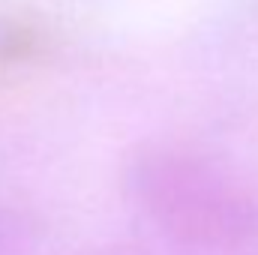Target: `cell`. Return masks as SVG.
<instances>
[{"label": "cell", "instance_id": "cell-1", "mask_svg": "<svg viewBox=\"0 0 258 255\" xmlns=\"http://www.w3.org/2000/svg\"><path fill=\"white\" fill-rule=\"evenodd\" d=\"M129 186L150 222L186 246L240 249L258 237L255 195L195 153L171 147L141 153Z\"/></svg>", "mask_w": 258, "mask_h": 255}, {"label": "cell", "instance_id": "cell-2", "mask_svg": "<svg viewBox=\"0 0 258 255\" xmlns=\"http://www.w3.org/2000/svg\"><path fill=\"white\" fill-rule=\"evenodd\" d=\"M24 249V234L15 219L0 213V255H21Z\"/></svg>", "mask_w": 258, "mask_h": 255}]
</instances>
